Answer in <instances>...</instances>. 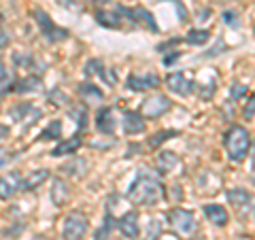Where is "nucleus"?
I'll use <instances>...</instances> for the list:
<instances>
[{
  "instance_id": "nucleus-1",
  "label": "nucleus",
  "mask_w": 255,
  "mask_h": 240,
  "mask_svg": "<svg viewBox=\"0 0 255 240\" xmlns=\"http://www.w3.org/2000/svg\"><path fill=\"white\" fill-rule=\"evenodd\" d=\"M128 196H130V202L136 206H153L164 198V185L151 174L140 172L132 183Z\"/></svg>"
},
{
  "instance_id": "nucleus-2",
  "label": "nucleus",
  "mask_w": 255,
  "mask_h": 240,
  "mask_svg": "<svg viewBox=\"0 0 255 240\" xmlns=\"http://www.w3.org/2000/svg\"><path fill=\"white\" fill-rule=\"evenodd\" d=\"M223 145H226L228 157L232 159V162H243L247 157V153H249V147H251V134L247 132L243 125H232L226 132Z\"/></svg>"
},
{
  "instance_id": "nucleus-3",
  "label": "nucleus",
  "mask_w": 255,
  "mask_h": 240,
  "mask_svg": "<svg viewBox=\"0 0 255 240\" xmlns=\"http://www.w3.org/2000/svg\"><path fill=\"white\" fill-rule=\"evenodd\" d=\"M87 228H90V221H87L85 215L81 211H73L64 219L62 236L64 240H83V236L87 234Z\"/></svg>"
},
{
  "instance_id": "nucleus-4",
  "label": "nucleus",
  "mask_w": 255,
  "mask_h": 240,
  "mask_svg": "<svg viewBox=\"0 0 255 240\" xmlns=\"http://www.w3.org/2000/svg\"><path fill=\"white\" fill-rule=\"evenodd\" d=\"M34 19L38 23V28H41L43 36H47V41L49 43H55V41H64V38L68 36V30H64L60 26H55L53 19L49 17V13H45L43 9H34Z\"/></svg>"
},
{
  "instance_id": "nucleus-5",
  "label": "nucleus",
  "mask_w": 255,
  "mask_h": 240,
  "mask_svg": "<svg viewBox=\"0 0 255 240\" xmlns=\"http://www.w3.org/2000/svg\"><path fill=\"white\" fill-rule=\"evenodd\" d=\"M168 221L172 223V228L179 232V234H194L196 232V219H194V215H191L189 211L185 209H172L168 213Z\"/></svg>"
},
{
  "instance_id": "nucleus-6",
  "label": "nucleus",
  "mask_w": 255,
  "mask_h": 240,
  "mask_svg": "<svg viewBox=\"0 0 255 240\" xmlns=\"http://www.w3.org/2000/svg\"><path fill=\"white\" fill-rule=\"evenodd\" d=\"M172 109V100L168 98V96H149V98L142 102V115L145 117H159L164 113H168V111Z\"/></svg>"
},
{
  "instance_id": "nucleus-7",
  "label": "nucleus",
  "mask_w": 255,
  "mask_h": 240,
  "mask_svg": "<svg viewBox=\"0 0 255 240\" xmlns=\"http://www.w3.org/2000/svg\"><path fill=\"white\" fill-rule=\"evenodd\" d=\"M122 15H126V17H130L132 21H136V23H140V26H145V28H149L151 32H157V23H155V19H153V15H151L145 6H134V9H126V6H119L117 9Z\"/></svg>"
},
{
  "instance_id": "nucleus-8",
  "label": "nucleus",
  "mask_w": 255,
  "mask_h": 240,
  "mask_svg": "<svg viewBox=\"0 0 255 240\" xmlns=\"http://www.w3.org/2000/svg\"><path fill=\"white\" fill-rule=\"evenodd\" d=\"M166 85H168V90L183 96V98H187V96H191L196 92V83L189 81V79L183 75V73H172L168 75V79H166Z\"/></svg>"
},
{
  "instance_id": "nucleus-9",
  "label": "nucleus",
  "mask_w": 255,
  "mask_h": 240,
  "mask_svg": "<svg viewBox=\"0 0 255 240\" xmlns=\"http://www.w3.org/2000/svg\"><path fill=\"white\" fill-rule=\"evenodd\" d=\"M117 228H119V232H122L126 238L136 240L138 234H140V228H138V213H136V211H130V213L122 215V217L117 219Z\"/></svg>"
},
{
  "instance_id": "nucleus-10",
  "label": "nucleus",
  "mask_w": 255,
  "mask_h": 240,
  "mask_svg": "<svg viewBox=\"0 0 255 240\" xmlns=\"http://www.w3.org/2000/svg\"><path fill=\"white\" fill-rule=\"evenodd\" d=\"M21 189L19 172H6L0 177V200H9Z\"/></svg>"
},
{
  "instance_id": "nucleus-11",
  "label": "nucleus",
  "mask_w": 255,
  "mask_h": 240,
  "mask_svg": "<svg viewBox=\"0 0 255 240\" xmlns=\"http://www.w3.org/2000/svg\"><path fill=\"white\" fill-rule=\"evenodd\" d=\"M159 85V77L155 75H132L128 77L126 87L128 90H134V92H145L151 90V87H157Z\"/></svg>"
},
{
  "instance_id": "nucleus-12",
  "label": "nucleus",
  "mask_w": 255,
  "mask_h": 240,
  "mask_svg": "<svg viewBox=\"0 0 255 240\" xmlns=\"http://www.w3.org/2000/svg\"><path fill=\"white\" fill-rule=\"evenodd\" d=\"M145 130V117L140 113H134V111H128L124 115V132L126 134H140Z\"/></svg>"
},
{
  "instance_id": "nucleus-13",
  "label": "nucleus",
  "mask_w": 255,
  "mask_h": 240,
  "mask_svg": "<svg viewBox=\"0 0 255 240\" xmlns=\"http://www.w3.org/2000/svg\"><path fill=\"white\" fill-rule=\"evenodd\" d=\"M49 179V170H32L26 179H21V189L23 191H34L36 187H41L43 183Z\"/></svg>"
},
{
  "instance_id": "nucleus-14",
  "label": "nucleus",
  "mask_w": 255,
  "mask_h": 240,
  "mask_svg": "<svg viewBox=\"0 0 255 240\" xmlns=\"http://www.w3.org/2000/svg\"><path fill=\"white\" fill-rule=\"evenodd\" d=\"M68 198H70V187H68V183L62 181V179H55L53 185H51V200H53V204H55V206H62V204L68 202Z\"/></svg>"
},
{
  "instance_id": "nucleus-15",
  "label": "nucleus",
  "mask_w": 255,
  "mask_h": 240,
  "mask_svg": "<svg viewBox=\"0 0 255 240\" xmlns=\"http://www.w3.org/2000/svg\"><path fill=\"white\" fill-rule=\"evenodd\" d=\"M96 127L102 134H113L115 132V119H113V111L111 109H100L96 115Z\"/></svg>"
},
{
  "instance_id": "nucleus-16",
  "label": "nucleus",
  "mask_w": 255,
  "mask_h": 240,
  "mask_svg": "<svg viewBox=\"0 0 255 240\" xmlns=\"http://www.w3.org/2000/svg\"><path fill=\"white\" fill-rule=\"evenodd\" d=\"M228 200H230V204L232 206H236V209H245V206L251 204L253 196H251V191L234 187V189H228Z\"/></svg>"
},
{
  "instance_id": "nucleus-17",
  "label": "nucleus",
  "mask_w": 255,
  "mask_h": 240,
  "mask_svg": "<svg viewBox=\"0 0 255 240\" xmlns=\"http://www.w3.org/2000/svg\"><path fill=\"white\" fill-rule=\"evenodd\" d=\"M204 215L209 217V221H213L215 226H219V228H223L228 223V211L223 209L221 204H206Z\"/></svg>"
},
{
  "instance_id": "nucleus-18",
  "label": "nucleus",
  "mask_w": 255,
  "mask_h": 240,
  "mask_svg": "<svg viewBox=\"0 0 255 240\" xmlns=\"http://www.w3.org/2000/svg\"><path fill=\"white\" fill-rule=\"evenodd\" d=\"M83 145V140H81V136L79 134H75L73 138H68V140H64V142H60L58 147H55L53 151H51V155L53 157H60V155H70V153H75V151Z\"/></svg>"
},
{
  "instance_id": "nucleus-19",
  "label": "nucleus",
  "mask_w": 255,
  "mask_h": 240,
  "mask_svg": "<svg viewBox=\"0 0 255 240\" xmlns=\"http://www.w3.org/2000/svg\"><path fill=\"white\" fill-rule=\"evenodd\" d=\"M96 19H98L100 26L105 28H122V17H119V13H111V11H98L96 13Z\"/></svg>"
},
{
  "instance_id": "nucleus-20",
  "label": "nucleus",
  "mask_w": 255,
  "mask_h": 240,
  "mask_svg": "<svg viewBox=\"0 0 255 240\" xmlns=\"http://www.w3.org/2000/svg\"><path fill=\"white\" fill-rule=\"evenodd\" d=\"M157 164H159V170H162V174L170 172L174 166L179 164V157L172 153V151H162V153L157 155Z\"/></svg>"
},
{
  "instance_id": "nucleus-21",
  "label": "nucleus",
  "mask_w": 255,
  "mask_h": 240,
  "mask_svg": "<svg viewBox=\"0 0 255 240\" xmlns=\"http://www.w3.org/2000/svg\"><path fill=\"white\" fill-rule=\"evenodd\" d=\"M43 85L41 81V77H28V79H23V81L19 83H15V92L17 94H26V92H36L38 87Z\"/></svg>"
},
{
  "instance_id": "nucleus-22",
  "label": "nucleus",
  "mask_w": 255,
  "mask_h": 240,
  "mask_svg": "<svg viewBox=\"0 0 255 240\" xmlns=\"http://www.w3.org/2000/svg\"><path fill=\"white\" fill-rule=\"evenodd\" d=\"M211 41V32L209 30H191L189 34L185 36L187 45H204Z\"/></svg>"
},
{
  "instance_id": "nucleus-23",
  "label": "nucleus",
  "mask_w": 255,
  "mask_h": 240,
  "mask_svg": "<svg viewBox=\"0 0 255 240\" xmlns=\"http://www.w3.org/2000/svg\"><path fill=\"white\" fill-rule=\"evenodd\" d=\"M79 94H81L83 98H87L90 102H100L102 98H105L98 87H96V85H90V83H83L81 87H79Z\"/></svg>"
},
{
  "instance_id": "nucleus-24",
  "label": "nucleus",
  "mask_w": 255,
  "mask_h": 240,
  "mask_svg": "<svg viewBox=\"0 0 255 240\" xmlns=\"http://www.w3.org/2000/svg\"><path fill=\"white\" fill-rule=\"evenodd\" d=\"M60 136H62V123L58 121V119H55V121H51V123L41 132V140H58Z\"/></svg>"
},
{
  "instance_id": "nucleus-25",
  "label": "nucleus",
  "mask_w": 255,
  "mask_h": 240,
  "mask_svg": "<svg viewBox=\"0 0 255 240\" xmlns=\"http://www.w3.org/2000/svg\"><path fill=\"white\" fill-rule=\"evenodd\" d=\"M172 136H179L177 130H164V132H155L153 136L149 138V147H159L162 142H166L168 138H172Z\"/></svg>"
},
{
  "instance_id": "nucleus-26",
  "label": "nucleus",
  "mask_w": 255,
  "mask_h": 240,
  "mask_svg": "<svg viewBox=\"0 0 255 240\" xmlns=\"http://www.w3.org/2000/svg\"><path fill=\"white\" fill-rule=\"evenodd\" d=\"M32 111H34V109H32V105H30V102H26V105H17L15 109H11L9 115L15 119V121H26V115L32 113Z\"/></svg>"
},
{
  "instance_id": "nucleus-27",
  "label": "nucleus",
  "mask_w": 255,
  "mask_h": 240,
  "mask_svg": "<svg viewBox=\"0 0 255 240\" xmlns=\"http://www.w3.org/2000/svg\"><path fill=\"white\" fill-rule=\"evenodd\" d=\"M11 85H13V79L9 75V68H6V64L2 60H0V94L6 92Z\"/></svg>"
},
{
  "instance_id": "nucleus-28",
  "label": "nucleus",
  "mask_w": 255,
  "mask_h": 240,
  "mask_svg": "<svg viewBox=\"0 0 255 240\" xmlns=\"http://www.w3.org/2000/svg\"><path fill=\"white\" fill-rule=\"evenodd\" d=\"M13 62L17 64V66H21V68H32L34 66V58H32V53H15Z\"/></svg>"
},
{
  "instance_id": "nucleus-29",
  "label": "nucleus",
  "mask_w": 255,
  "mask_h": 240,
  "mask_svg": "<svg viewBox=\"0 0 255 240\" xmlns=\"http://www.w3.org/2000/svg\"><path fill=\"white\" fill-rule=\"evenodd\" d=\"M68 115L73 117V119H79V127H85V123H87V113H85V107H77V109H70L68 111Z\"/></svg>"
},
{
  "instance_id": "nucleus-30",
  "label": "nucleus",
  "mask_w": 255,
  "mask_h": 240,
  "mask_svg": "<svg viewBox=\"0 0 255 240\" xmlns=\"http://www.w3.org/2000/svg\"><path fill=\"white\" fill-rule=\"evenodd\" d=\"M113 230V217L111 215H107V221H105V226H102L98 230V234H96V240H107V234Z\"/></svg>"
},
{
  "instance_id": "nucleus-31",
  "label": "nucleus",
  "mask_w": 255,
  "mask_h": 240,
  "mask_svg": "<svg viewBox=\"0 0 255 240\" xmlns=\"http://www.w3.org/2000/svg\"><path fill=\"white\" fill-rule=\"evenodd\" d=\"M100 70H102V64H100V60H90L85 64V75H100Z\"/></svg>"
},
{
  "instance_id": "nucleus-32",
  "label": "nucleus",
  "mask_w": 255,
  "mask_h": 240,
  "mask_svg": "<svg viewBox=\"0 0 255 240\" xmlns=\"http://www.w3.org/2000/svg\"><path fill=\"white\" fill-rule=\"evenodd\" d=\"M100 77L105 79V83H109V85H115V83H117V75H115V70L102 68V70H100Z\"/></svg>"
},
{
  "instance_id": "nucleus-33",
  "label": "nucleus",
  "mask_w": 255,
  "mask_h": 240,
  "mask_svg": "<svg viewBox=\"0 0 255 240\" xmlns=\"http://www.w3.org/2000/svg\"><path fill=\"white\" fill-rule=\"evenodd\" d=\"M243 113H245V117H247V119H251V117L255 115V94L249 98V102H247V107H245Z\"/></svg>"
},
{
  "instance_id": "nucleus-34",
  "label": "nucleus",
  "mask_w": 255,
  "mask_h": 240,
  "mask_svg": "<svg viewBox=\"0 0 255 240\" xmlns=\"http://www.w3.org/2000/svg\"><path fill=\"white\" fill-rule=\"evenodd\" d=\"M245 94H247V87L243 83H234V87H232V98L238 100V98H243Z\"/></svg>"
},
{
  "instance_id": "nucleus-35",
  "label": "nucleus",
  "mask_w": 255,
  "mask_h": 240,
  "mask_svg": "<svg viewBox=\"0 0 255 240\" xmlns=\"http://www.w3.org/2000/svg\"><path fill=\"white\" fill-rule=\"evenodd\" d=\"M49 98H51V100H55V102H58V105H60V102H64V105H66V102H68V96L64 94V92H60V90H53V92L49 94Z\"/></svg>"
},
{
  "instance_id": "nucleus-36",
  "label": "nucleus",
  "mask_w": 255,
  "mask_h": 240,
  "mask_svg": "<svg viewBox=\"0 0 255 240\" xmlns=\"http://www.w3.org/2000/svg\"><path fill=\"white\" fill-rule=\"evenodd\" d=\"M11 43V36H9V32H4V30H0V49H4L6 45Z\"/></svg>"
},
{
  "instance_id": "nucleus-37",
  "label": "nucleus",
  "mask_w": 255,
  "mask_h": 240,
  "mask_svg": "<svg viewBox=\"0 0 255 240\" xmlns=\"http://www.w3.org/2000/svg\"><path fill=\"white\" fill-rule=\"evenodd\" d=\"M223 19H226V23H232L234 28L238 26V21H236V13H230V11H226V13H223Z\"/></svg>"
},
{
  "instance_id": "nucleus-38",
  "label": "nucleus",
  "mask_w": 255,
  "mask_h": 240,
  "mask_svg": "<svg viewBox=\"0 0 255 240\" xmlns=\"http://www.w3.org/2000/svg\"><path fill=\"white\" fill-rule=\"evenodd\" d=\"M181 198H183L181 187H179V185H174V187H172V200H181Z\"/></svg>"
},
{
  "instance_id": "nucleus-39",
  "label": "nucleus",
  "mask_w": 255,
  "mask_h": 240,
  "mask_svg": "<svg viewBox=\"0 0 255 240\" xmlns=\"http://www.w3.org/2000/svg\"><path fill=\"white\" fill-rule=\"evenodd\" d=\"M6 136H9V127H6V125H2V123H0V140H4V138H6Z\"/></svg>"
},
{
  "instance_id": "nucleus-40",
  "label": "nucleus",
  "mask_w": 255,
  "mask_h": 240,
  "mask_svg": "<svg viewBox=\"0 0 255 240\" xmlns=\"http://www.w3.org/2000/svg\"><path fill=\"white\" fill-rule=\"evenodd\" d=\"M179 55H181V53H177V51H172V55H168V58H166V60H164V64H172L174 60H177V58H179Z\"/></svg>"
},
{
  "instance_id": "nucleus-41",
  "label": "nucleus",
  "mask_w": 255,
  "mask_h": 240,
  "mask_svg": "<svg viewBox=\"0 0 255 240\" xmlns=\"http://www.w3.org/2000/svg\"><path fill=\"white\" fill-rule=\"evenodd\" d=\"M92 2H96V4H107V2H111V0H92Z\"/></svg>"
},
{
  "instance_id": "nucleus-42",
  "label": "nucleus",
  "mask_w": 255,
  "mask_h": 240,
  "mask_svg": "<svg viewBox=\"0 0 255 240\" xmlns=\"http://www.w3.org/2000/svg\"><path fill=\"white\" fill-rule=\"evenodd\" d=\"M0 164H2V151H0Z\"/></svg>"
},
{
  "instance_id": "nucleus-43",
  "label": "nucleus",
  "mask_w": 255,
  "mask_h": 240,
  "mask_svg": "<svg viewBox=\"0 0 255 240\" xmlns=\"http://www.w3.org/2000/svg\"><path fill=\"white\" fill-rule=\"evenodd\" d=\"M36 240H47V238H36Z\"/></svg>"
},
{
  "instance_id": "nucleus-44",
  "label": "nucleus",
  "mask_w": 255,
  "mask_h": 240,
  "mask_svg": "<svg viewBox=\"0 0 255 240\" xmlns=\"http://www.w3.org/2000/svg\"><path fill=\"white\" fill-rule=\"evenodd\" d=\"M253 183H255V179H253Z\"/></svg>"
}]
</instances>
